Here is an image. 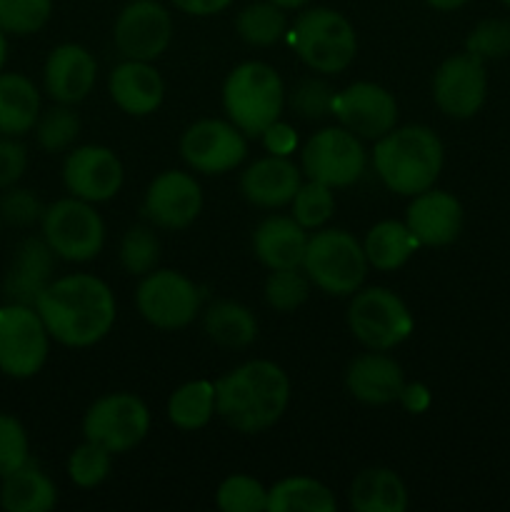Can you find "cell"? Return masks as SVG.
I'll use <instances>...</instances> for the list:
<instances>
[{
	"instance_id": "obj_38",
	"label": "cell",
	"mask_w": 510,
	"mask_h": 512,
	"mask_svg": "<svg viewBox=\"0 0 510 512\" xmlns=\"http://www.w3.org/2000/svg\"><path fill=\"white\" fill-rule=\"evenodd\" d=\"M215 505L223 512H268V488L253 475H228L215 490Z\"/></svg>"
},
{
	"instance_id": "obj_35",
	"label": "cell",
	"mask_w": 510,
	"mask_h": 512,
	"mask_svg": "<svg viewBox=\"0 0 510 512\" xmlns=\"http://www.w3.org/2000/svg\"><path fill=\"white\" fill-rule=\"evenodd\" d=\"M120 268L133 278L153 273L160 263V238L153 225H133L125 230L118 248Z\"/></svg>"
},
{
	"instance_id": "obj_45",
	"label": "cell",
	"mask_w": 510,
	"mask_h": 512,
	"mask_svg": "<svg viewBox=\"0 0 510 512\" xmlns=\"http://www.w3.org/2000/svg\"><path fill=\"white\" fill-rule=\"evenodd\" d=\"M28 170V148L13 135H0V190L18 185Z\"/></svg>"
},
{
	"instance_id": "obj_31",
	"label": "cell",
	"mask_w": 510,
	"mask_h": 512,
	"mask_svg": "<svg viewBox=\"0 0 510 512\" xmlns=\"http://www.w3.org/2000/svg\"><path fill=\"white\" fill-rule=\"evenodd\" d=\"M338 498L320 480L290 475L268 488V512H335Z\"/></svg>"
},
{
	"instance_id": "obj_1",
	"label": "cell",
	"mask_w": 510,
	"mask_h": 512,
	"mask_svg": "<svg viewBox=\"0 0 510 512\" xmlns=\"http://www.w3.org/2000/svg\"><path fill=\"white\" fill-rule=\"evenodd\" d=\"M35 310L50 338L65 348H90L110 335L118 315L115 293L105 280L90 273L55 278L40 293Z\"/></svg>"
},
{
	"instance_id": "obj_26",
	"label": "cell",
	"mask_w": 510,
	"mask_h": 512,
	"mask_svg": "<svg viewBox=\"0 0 510 512\" xmlns=\"http://www.w3.org/2000/svg\"><path fill=\"white\" fill-rule=\"evenodd\" d=\"M408 503L403 478L383 465L360 470L348 488V505L355 512H405Z\"/></svg>"
},
{
	"instance_id": "obj_40",
	"label": "cell",
	"mask_w": 510,
	"mask_h": 512,
	"mask_svg": "<svg viewBox=\"0 0 510 512\" xmlns=\"http://www.w3.org/2000/svg\"><path fill=\"white\" fill-rule=\"evenodd\" d=\"M113 458L115 455L110 453V450H105L103 445L85 440V443L78 445L68 458L70 483L85 490L98 488V485L108 478L110 470H113Z\"/></svg>"
},
{
	"instance_id": "obj_4",
	"label": "cell",
	"mask_w": 510,
	"mask_h": 512,
	"mask_svg": "<svg viewBox=\"0 0 510 512\" xmlns=\"http://www.w3.org/2000/svg\"><path fill=\"white\" fill-rule=\"evenodd\" d=\"M223 110L235 128L250 138H260L268 125L280 120L288 100L283 78L263 60L240 63L223 80Z\"/></svg>"
},
{
	"instance_id": "obj_20",
	"label": "cell",
	"mask_w": 510,
	"mask_h": 512,
	"mask_svg": "<svg viewBox=\"0 0 510 512\" xmlns=\"http://www.w3.org/2000/svg\"><path fill=\"white\" fill-rule=\"evenodd\" d=\"M98 60L85 45H55L43 65V90L53 103L78 105L93 93Z\"/></svg>"
},
{
	"instance_id": "obj_52",
	"label": "cell",
	"mask_w": 510,
	"mask_h": 512,
	"mask_svg": "<svg viewBox=\"0 0 510 512\" xmlns=\"http://www.w3.org/2000/svg\"><path fill=\"white\" fill-rule=\"evenodd\" d=\"M503 3H505V5H508V8H510V0H503Z\"/></svg>"
},
{
	"instance_id": "obj_11",
	"label": "cell",
	"mask_w": 510,
	"mask_h": 512,
	"mask_svg": "<svg viewBox=\"0 0 510 512\" xmlns=\"http://www.w3.org/2000/svg\"><path fill=\"white\" fill-rule=\"evenodd\" d=\"M50 333L33 305H0V373L30 380L43 370L50 353Z\"/></svg>"
},
{
	"instance_id": "obj_34",
	"label": "cell",
	"mask_w": 510,
	"mask_h": 512,
	"mask_svg": "<svg viewBox=\"0 0 510 512\" xmlns=\"http://www.w3.org/2000/svg\"><path fill=\"white\" fill-rule=\"evenodd\" d=\"M35 143L45 153H65L80 138V118L75 113V105L53 103L50 108L40 110L35 120Z\"/></svg>"
},
{
	"instance_id": "obj_25",
	"label": "cell",
	"mask_w": 510,
	"mask_h": 512,
	"mask_svg": "<svg viewBox=\"0 0 510 512\" xmlns=\"http://www.w3.org/2000/svg\"><path fill=\"white\" fill-rule=\"evenodd\" d=\"M310 233L293 215H268L253 230V253L268 270L303 268Z\"/></svg>"
},
{
	"instance_id": "obj_42",
	"label": "cell",
	"mask_w": 510,
	"mask_h": 512,
	"mask_svg": "<svg viewBox=\"0 0 510 512\" xmlns=\"http://www.w3.org/2000/svg\"><path fill=\"white\" fill-rule=\"evenodd\" d=\"M465 50L480 60H500L510 55V20L485 18L465 38Z\"/></svg>"
},
{
	"instance_id": "obj_16",
	"label": "cell",
	"mask_w": 510,
	"mask_h": 512,
	"mask_svg": "<svg viewBox=\"0 0 510 512\" xmlns=\"http://www.w3.org/2000/svg\"><path fill=\"white\" fill-rule=\"evenodd\" d=\"M338 125L358 135L360 140H378L398 125V100L388 88L370 80H358L348 88L335 90L333 110Z\"/></svg>"
},
{
	"instance_id": "obj_28",
	"label": "cell",
	"mask_w": 510,
	"mask_h": 512,
	"mask_svg": "<svg viewBox=\"0 0 510 512\" xmlns=\"http://www.w3.org/2000/svg\"><path fill=\"white\" fill-rule=\"evenodd\" d=\"M58 505V488L33 463L0 478V508L5 512H50Z\"/></svg>"
},
{
	"instance_id": "obj_53",
	"label": "cell",
	"mask_w": 510,
	"mask_h": 512,
	"mask_svg": "<svg viewBox=\"0 0 510 512\" xmlns=\"http://www.w3.org/2000/svg\"><path fill=\"white\" fill-rule=\"evenodd\" d=\"M0 228H3V220H0Z\"/></svg>"
},
{
	"instance_id": "obj_46",
	"label": "cell",
	"mask_w": 510,
	"mask_h": 512,
	"mask_svg": "<svg viewBox=\"0 0 510 512\" xmlns=\"http://www.w3.org/2000/svg\"><path fill=\"white\" fill-rule=\"evenodd\" d=\"M260 143L263 148L268 150V155H278V158H290V155L298 150L300 138H298V130L293 128L290 123H283V120H275L273 125L260 133Z\"/></svg>"
},
{
	"instance_id": "obj_8",
	"label": "cell",
	"mask_w": 510,
	"mask_h": 512,
	"mask_svg": "<svg viewBox=\"0 0 510 512\" xmlns=\"http://www.w3.org/2000/svg\"><path fill=\"white\" fill-rule=\"evenodd\" d=\"M40 235L50 245L58 260L65 263H88L105 248V223L93 203L60 198L48 205L40 218Z\"/></svg>"
},
{
	"instance_id": "obj_5",
	"label": "cell",
	"mask_w": 510,
	"mask_h": 512,
	"mask_svg": "<svg viewBox=\"0 0 510 512\" xmlns=\"http://www.w3.org/2000/svg\"><path fill=\"white\" fill-rule=\"evenodd\" d=\"M288 38L295 55L320 75L343 73L358 55V33L353 23L340 10L325 5L300 10Z\"/></svg>"
},
{
	"instance_id": "obj_19",
	"label": "cell",
	"mask_w": 510,
	"mask_h": 512,
	"mask_svg": "<svg viewBox=\"0 0 510 512\" xmlns=\"http://www.w3.org/2000/svg\"><path fill=\"white\" fill-rule=\"evenodd\" d=\"M463 203L448 190L428 188L410 198L405 225L415 235L420 248H445L463 233Z\"/></svg>"
},
{
	"instance_id": "obj_6",
	"label": "cell",
	"mask_w": 510,
	"mask_h": 512,
	"mask_svg": "<svg viewBox=\"0 0 510 512\" xmlns=\"http://www.w3.org/2000/svg\"><path fill=\"white\" fill-rule=\"evenodd\" d=\"M303 270L310 283L333 298H350L368 278L363 243L343 228L313 230L305 248Z\"/></svg>"
},
{
	"instance_id": "obj_50",
	"label": "cell",
	"mask_w": 510,
	"mask_h": 512,
	"mask_svg": "<svg viewBox=\"0 0 510 512\" xmlns=\"http://www.w3.org/2000/svg\"><path fill=\"white\" fill-rule=\"evenodd\" d=\"M270 3H275L283 10H303L310 0H270Z\"/></svg>"
},
{
	"instance_id": "obj_14",
	"label": "cell",
	"mask_w": 510,
	"mask_h": 512,
	"mask_svg": "<svg viewBox=\"0 0 510 512\" xmlns=\"http://www.w3.org/2000/svg\"><path fill=\"white\" fill-rule=\"evenodd\" d=\"M175 23L160 0H130L113 23V45L125 60L155 63L173 43Z\"/></svg>"
},
{
	"instance_id": "obj_41",
	"label": "cell",
	"mask_w": 510,
	"mask_h": 512,
	"mask_svg": "<svg viewBox=\"0 0 510 512\" xmlns=\"http://www.w3.org/2000/svg\"><path fill=\"white\" fill-rule=\"evenodd\" d=\"M335 90L323 78H305L288 93L285 105H290L298 118L303 120H323L333 110Z\"/></svg>"
},
{
	"instance_id": "obj_33",
	"label": "cell",
	"mask_w": 510,
	"mask_h": 512,
	"mask_svg": "<svg viewBox=\"0 0 510 512\" xmlns=\"http://www.w3.org/2000/svg\"><path fill=\"white\" fill-rule=\"evenodd\" d=\"M288 15L270 0L248 3L235 15V33L253 48H270L288 35Z\"/></svg>"
},
{
	"instance_id": "obj_47",
	"label": "cell",
	"mask_w": 510,
	"mask_h": 512,
	"mask_svg": "<svg viewBox=\"0 0 510 512\" xmlns=\"http://www.w3.org/2000/svg\"><path fill=\"white\" fill-rule=\"evenodd\" d=\"M170 3L175 5V10L193 15V18H210V15L228 10L235 0H170Z\"/></svg>"
},
{
	"instance_id": "obj_43",
	"label": "cell",
	"mask_w": 510,
	"mask_h": 512,
	"mask_svg": "<svg viewBox=\"0 0 510 512\" xmlns=\"http://www.w3.org/2000/svg\"><path fill=\"white\" fill-rule=\"evenodd\" d=\"M43 213V200L33 190L10 185V188L0 193V220L13 225V228H30V225L40 223Z\"/></svg>"
},
{
	"instance_id": "obj_24",
	"label": "cell",
	"mask_w": 510,
	"mask_h": 512,
	"mask_svg": "<svg viewBox=\"0 0 510 512\" xmlns=\"http://www.w3.org/2000/svg\"><path fill=\"white\" fill-rule=\"evenodd\" d=\"M108 93L125 115L145 118L163 105L165 80L153 63L123 58V63L110 70Z\"/></svg>"
},
{
	"instance_id": "obj_10",
	"label": "cell",
	"mask_w": 510,
	"mask_h": 512,
	"mask_svg": "<svg viewBox=\"0 0 510 512\" xmlns=\"http://www.w3.org/2000/svg\"><path fill=\"white\" fill-rule=\"evenodd\" d=\"M140 318L158 330H183L203 313V293L180 270L155 268L135 290Z\"/></svg>"
},
{
	"instance_id": "obj_18",
	"label": "cell",
	"mask_w": 510,
	"mask_h": 512,
	"mask_svg": "<svg viewBox=\"0 0 510 512\" xmlns=\"http://www.w3.org/2000/svg\"><path fill=\"white\" fill-rule=\"evenodd\" d=\"M143 213L153 228L185 230L203 213V188L185 170H163L150 180Z\"/></svg>"
},
{
	"instance_id": "obj_48",
	"label": "cell",
	"mask_w": 510,
	"mask_h": 512,
	"mask_svg": "<svg viewBox=\"0 0 510 512\" xmlns=\"http://www.w3.org/2000/svg\"><path fill=\"white\" fill-rule=\"evenodd\" d=\"M430 400H433V398H430V390L425 388L423 383H408V380H405L403 390H400L398 403L403 405L408 413L420 415V413H425V410L430 408Z\"/></svg>"
},
{
	"instance_id": "obj_21",
	"label": "cell",
	"mask_w": 510,
	"mask_h": 512,
	"mask_svg": "<svg viewBox=\"0 0 510 512\" xmlns=\"http://www.w3.org/2000/svg\"><path fill=\"white\" fill-rule=\"evenodd\" d=\"M55 260L58 255L50 250L43 235H30L20 240L15 248L13 260L3 278V300L5 303L33 305L38 303L40 293L55 280Z\"/></svg>"
},
{
	"instance_id": "obj_51",
	"label": "cell",
	"mask_w": 510,
	"mask_h": 512,
	"mask_svg": "<svg viewBox=\"0 0 510 512\" xmlns=\"http://www.w3.org/2000/svg\"><path fill=\"white\" fill-rule=\"evenodd\" d=\"M5 60H8V35L0 30V73L5 70Z\"/></svg>"
},
{
	"instance_id": "obj_12",
	"label": "cell",
	"mask_w": 510,
	"mask_h": 512,
	"mask_svg": "<svg viewBox=\"0 0 510 512\" xmlns=\"http://www.w3.org/2000/svg\"><path fill=\"white\" fill-rule=\"evenodd\" d=\"M150 433V410L135 393H105L83 415V438L113 455L130 453Z\"/></svg>"
},
{
	"instance_id": "obj_17",
	"label": "cell",
	"mask_w": 510,
	"mask_h": 512,
	"mask_svg": "<svg viewBox=\"0 0 510 512\" xmlns=\"http://www.w3.org/2000/svg\"><path fill=\"white\" fill-rule=\"evenodd\" d=\"M125 170L115 150L105 145H78L63 160V185L68 195L85 203H108L120 193Z\"/></svg>"
},
{
	"instance_id": "obj_2",
	"label": "cell",
	"mask_w": 510,
	"mask_h": 512,
	"mask_svg": "<svg viewBox=\"0 0 510 512\" xmlns=\"http://www.w3.org/2000/svg\"><path fill=\"white\" fill-rule=\"evenodd\" d=\"M288 405L290 378L273 360H248L215 380V413L235 433H265Z\"/></svg>"
},
{
	"instance_id": "obj_49",
	"label": "cell",
	"mask_w": 510,
	"mask_h": 512,
	"mask_svg": "<svg viewBox=\"0 0 510 512\" xmlns=\"http://www.w3.org/2000/svg\"><path fill=\"white\" fill-rule=\"evenodd\" d=\"M470 0H425V5H430L433 10H440V13H453V10L465 8Z\"/></svg>"
},
{
	"instance_id": "obj_32",
	"label": "cell",
	"mask_w": 510,
	"mask_h": 512,
	"mask_svg": "<svg viewBox=\"0 0 510 512\" xmlns=\"http://www.w3.org/2000/svg\"><path fill=\"white\" fill-rule=\"evenodd\" d=\"M170 425H175L183 433L203 430L213 420L215 413V383L213 380H190L170 393L165 405Z\"/></svg>"
},
{
	"instance_id": "obj_30",
	"label": "cell",
	"mask_w": 510,
	"mask_h": 512,
	"mask_svg": "<svg viewBox=\"0 0 510 512\" xmlns=\"http://www.w3.org/2000/svg\"><path fill=\"white\" fill-rule=\"evenodd\" d=\"M418 240L410 233L405 220H380L368 230L363 240L365 258L370 268L380 273H393L400 270L415 253H418Z\"/></svg>"
},
{
	"instance_id": "obj_22",
	"label": "cell",
	"mask_w": 510,
	"mask_h": 512,
	"mask_svg": "<svg viewBox=\"0 0 510 512\" xmlns=\"http://www.w3.org/2000/svg\"><path fill=\"white\" fill-rule=\"evenodd\" d=\"M300 183H303L300 165L290 158L265 155L240 173V195L255 208L275 210L290 205Z\"/></svg>"
},
{
	"instance_id": "obj_37",
	"label": "cell",
	"mask_w": 510,
	"mask_h": 512,
	"mask_svg": "<svg viewBox=\"0 0 510 512\" xmlns=\"http://www.w3.org/2000/svg\"><path fill=\"white\" fill-rule=\"evenodd\" d=\"M335 213V190L315 180H303L298 193L290 200V215L303 225L308 233L325 228Z\"/></svg>"
},
{
	"instance_id": "obj_15",
	"label": "cell",
	"mask_w": 510,
	"mask_h": 512,
	"mask_svg": "<svg viewBox=\"0 0 510 512\" xmlns=\"http://www.w3.org/2000/svg\"><path fill=\"white\" fill-rule=\"evenodd\" d=\"M433 103L443 115L453 120H468L480 113L488 98V70L485 60L463 50L435 68L433 73Z\"/></svg>"
},
{
	"instance_id": "obj_39",
	"label": "cell",
	"mask_w": 510,
	"mask_h": 512,
	"mask_svg": "<svg viewBox=\"0 0 510 512\" xmlns=\"http://www.w3.org/2000/svg\"><path fill=\"white\" fill-rule=\"evenodd\" d=\"M53 0H0V30L5 35L25 38L48 25Z\"/></svg>"
},
{
	"instance_id": "obj_3",
	"label": "cell",
	"mask_w": 510,
	"mask_h": 512,
	"mask_svg": "<svg viewBox=\"0 0 510 512\" xmlns=\"http://www.w3.org/2000/svg\"><path fill=\"white\" fill-rule=\"evenodd\" d=\"M445 148L428 125H395L375 140L373 168L380 183L400 198H413L435 188L443 173Z\"/></svg>"
},
{
	"instance_id": "obj_44",
	"label": "cell",
	"mask_w": 510,
	"mask_h": 512,
	"mask_svg": "<svg viewBox=\"0 0 510 512\" xmlns=\"http://www.w3.org/2000/svg\"><path fill=\"white\" fill-rule=\"evenodd\" d=\"M30 463V440L15 415L0 413V478Z\"/></svg>"
},
{
	"instance_id": "obj_36",
	"label": "cell",
	"mask_w": 510,
	"mask_h": 512,
	"mask_svg": "<svg viewBox=\"0 0 510 512\" xmlns=\"http://www.w3.org/2000/svg\"><path fill=\"white\" fill-rule=\"evenodd\" d=\"M310 288H313V283L303 268L270 270L263 285V298L275 313H295L308 303Z\"/></svg>"
},
{
	"instance_id": "obj_13",
	"label": "cell",
	"mask_w": 510,
	"mask_h": 512,
	"mask_svg": "<svg viewBox=\"0 0 510 512\" xmlns=\"http://www.w3.org/2000/svg\"><path fill=\"white\" fill-rule=\"evenodd\" d=\"M178 150L193 173L225 175L248 158V135L230 120L203 118L183 130Z\"/></svg>"
},
{
	"instance_id": "obj_7",
	"label": "cell",
	"mask_w": 510,
	"mask_h": 512,
	"mask_svg": "<svg viewBox=\"0 0 510 512\" xmlns=\"http://www.w3.org/2000/svg\"><path fill=\"white\" fill-rule=\"evenodd\" d=\"M348 328L365 350H393L413 335L415 320L408 303L383 285L350 295Z\"/></svg>"
},
{
	"instance_id": "obj_29",
	"label": "cell",
	"mask_w": 510,
	"mask_h": 512,
	"mask_svg": "<svg viewBox=\"0 0 510 512\" xmlns=\"http://www.w3.org/2000/svg\"><path fill=\"white\" fill-rule=\"evenodd\" d=\"M203 330L210 343L225 350H243L258 338V318L238 300H215L203 310Z\"/></svg>"
},
{
	"instance_id": "obj_9",
	"label": "cell",
	"mask_w": 510,
	"mask_h": 512,
	"mask_svg": "<svg viewBox=\"0 0 510 512\" xmlns=\"http://www.w3.org/2000/svg\"><path fill=\"white\" fill-rule=\"evenodd\" d=\"M368 168V150L363 140L343 125L323 128L305 140L300 150V170L305 180H315L328 188H350Z\"/></svg>"
},
{
	"instance_id": "obj_23",
	"label": "cell",
	"mask_w": 510,
	"mask_h": 512,
	"mask_svg": "<svg viewBox=\"0 0 510 512\" xmlns=\"http://www.w3.org/2000/svg\"><path fill=\"white\" fill-rule=\"evenodd\" d=\"M405 373L385 350H368L350 360L345 370V390L363 405L398 403Z\"/></svg>"
},
{
	"instance_id": "obj_27",
	"label": "cell",
	"mask_w": 510,
	"mask_h": 512,
	"mask_svg": "<svg viewBox=\"0 0 510 512\" xmlns=\"http://www.w3.org/2000/svg\"><path fill=\"white\" fill-rule=\"evenodd\" d=\"M43 110L40 90L23 73H0V135L23 138L33 133L35 120Z\"/></svg>"
}]
</instances>
